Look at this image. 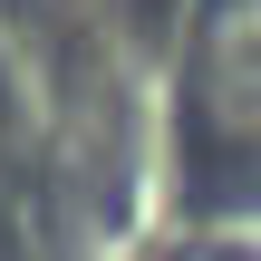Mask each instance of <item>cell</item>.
<instances>
[{
    "label": "cell",
    "instance_id": "6da1fadb",
    "mask_svg": "<svg viewBox=\"0 0 261 261\" xmlns=\"http://www.w3.org/2000/svg\"><path fill=\"white\" fill-rule=\"evenodd\" d=\"M203 126L261 155V0H213V29H203Z\"/></svg>",
    "mask_w": 261,
    "mask_h": 261
}]
</instances>
